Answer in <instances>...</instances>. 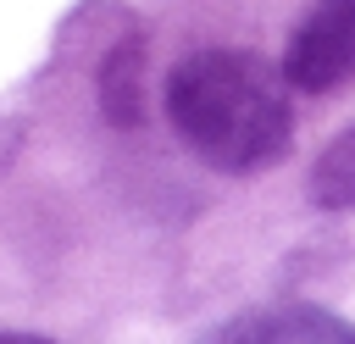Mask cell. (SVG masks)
Wrapping results in <instances>:
<instances>
[{"mask_svg": "<svg viewBox=\"0 0 355 344\" xmlns=\"http://www.w3.org/2000/svg\"><path fill=\"white\" fill-rule=\"evenodd\" d=\"M100 105L111 122L133 128L144 117V50L139 44H116L100 67Z\"/></svg>", "mask_w": 355, "mask_h": 344, "instance_id": "obj_4", "label": "cell"}, {"mask_svg": "<svg viewBox=\"0 0 355 344\" xmlns=\"http://www.w3.org/2000/svg\"><path fill=\"white\" fill-rule=\"evenodd\" d=\"M205 344H355V327L322 305H272L222 322Z\"/></svg>", "mask_w": 355, "mask_h": 344, "instance_id": "obj_3", "label": "cell"}, {"mask_svg": "<svg viewBox=\"0 0 355 344\" xmlns=\"http://www.w3.org/2000/svg\"><path fill=\"white\" fill-rule=\"evenodd\" d=\"M178 139L216 172H261L294 139L288 78L250 50H194L166 78Z\"/></svg>", "mask_w": 355, "mask_h": 344, "instance_id": "obj_1", "label": "cell"}, {"mask_svg": "<svg viewBox=\"0 0 355 344\" xmlns=\"http://www.w3.org/2000/svg\"><path fill=\"white\" fill-rule=\"evenodd\" d=\"M311 200L322 211H355V128H344L311 166Z\"/></svg>", "mask_w": 355, "mask_h": 344, "instance_id": "obj_5", "label": "cell"}, {"mask_svg": "<svg viewBox=\"0 0 355 344\" xmlns=\"http://www.w3.org/2000/svg\"><path fill=\"white\" fill-rule=\"evenodd\" d=\"M283 78L300 94H327L355 78V0H316L288 50H283Z\"/></svg>", "mask_w": 355, "mask_h": 344, "instance_id": "obj_2", "label": "cell"}, {"mask_svg": "<svg viewBox=\"0 0 355 344\" xmlns=\"http://www.w3.org/2000/svg\"><path fill=\"white\" fill-rule=\"evenodd\" d=\"M0 344H50V338H39V333H0Z\"/></svg>", "mask_w": 355, "mask_h": 344, "instance_id": "obj_6", "label": "cell"}]
</instances>
